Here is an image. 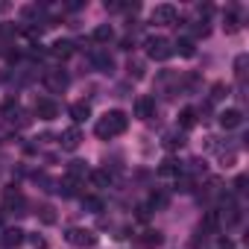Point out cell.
Wrapping results in <instances>:
<instances>
[{
	"label": "cell",
	"instance_id": "31",
	"mask_svg": "<svg viewBox=\"0 0 249 249\" xmlns=\"http://www.w3.org/2000/svg\"><path fill=\"white\" fill-rule=\"evenodd\" d=\"M30 243H33L36 249H47V240H44L41 234H33V237H30Z\"/></svg>",
	"mask_w": 249,
	"mask_h": 249
},
{
	"label": "cell",
	"instance_id": "14",
	"mask_svg": "<svg viewBox=\"0 0 249 249\" xmlns=\"http://www.w3.org/2000/svg\"><path fill=\"white\" fill-rule=\"evenodd\" d=\"M24 243V231L21 229H6L3 231V246L6 249H15V246H21Z\"/></svg>",
	"mask_w": 249,
	"mask_h": 249
},
{
	"label": "cell",
	"instance_id": "28",
	"mask_svg": "<svg viewBox=\"0 0 249 249\" xmlns=\"http://www.w3.org/2000/svg\"><path fill=\"white\" fill-rule=\"evenodd\" d=\"M129 76L141 79V76H144V65H141V62H129Z\"/></svg>",
	"mask_w": 249,
	"mask_h": 249
},
{
	"label": "cell",
	"instance_id": "12",
	"mask_svg": "<svg viewBox=\"0 0 249 249\" xmlns=\"http://www.w3.org/2000/svg\"><path fill=\"white\" fill-rule=\"evenodd\" d=\"M91 62H94V68H97V71H103V73H108V71H111V65H114V62H111V56H108L106 50H94V53H91Z\"/></svg>",
	"mask_w": 249,
	"mask_h": 249
},
{
	"label": "cell",
	"instance_id": "19",
	"mask_svg": "<svg viewBox=\"0 0 249 249\" xmlns=\"http://www.w3.org/2000/svg\"><path fill=\"white\" fill-rule=\"evenodd\" d=\"M71 117H73L76 123H82L85 117H91V106H88V103H73V106H71Z\"/></svg>",
	"mask_w": 249,
	"mask_h": 249
},
{
	"label": "cell",
	"instance_id": "25",
	"mask_svg": "<svg viewBox=\"0 0 249 249\" xmlns=\"http://www.w3.org/2000/svg\"><path fill=\"white\" fill-rule=\"evenodd\" d=\"M226 94H229V88H226V85H223V82H217V85H214V88H211V103H217V100H223V97H226Z\"/></svg>",
	"mask_w": 249,
	"mask_h": 249
},
{
	"label": "cell",
	"instance_id": "3",
	"mask_svg": "<svg viewBox=\"0 0 249 249\" xmlns=\"http://www.w3.org/2000/svg\"><path fill=\"white\" fill-rule=\"evenodd\" d=\"M68 243L71 246H94L97 243V234L91 229H68Z\"/></svg>",
	"mask_w": 249,
	"mask_h": 249
},
{
	"label": "cell",
	"instance_id": "27",
	"mask_svg": "<svg viewBox=\"0 0 249 249\" xmlns=\"http://www.w3.org/2000/svg\"><path fill=\"white\" fill-rule=\"evenodd\" d=\"M223 27H226V33H237V27H240L237 24V15H226V24Z\"/></svg>",
	"mask_w": 249,
	"mask_h": 249
},
{
	"label": "cell",
	"instance_id": "5",
	"mask_svg": "<svg viewBox=\"0 0 249 249\" xmlns=\"http://www.w3.org/2000/svg\"><path fill=\"white\" fill-rule=\"evenodd\" d=\"M220 126L223 129H237L240 123H243V111L240 108H226V111H220Z\"/></svg>",
	"mask_w": 249,
	"mask_h": 249
},
{
	"label": "cell",
	"instance_id": "1",
	"mask_svg": "<svg viewBox=\"0 0 249 249\" xmlns=\"http://www.w3.org/2000/svg\"><path fill=\"white\" fill-rule=\"evenodd\" d=\"M126 126H129V117L123 114L120 108H114V111H106V117L97 120L94 132H97V138L108 141V138H114V135H123V132H126Z\"/></svg>",
	"mask_w": 249,
	"mask_h": 249
},
{
	"label": "cell",
	"instance_id": "23",
	"mask_svg": "<svg viewBox=\"0 0 249 249\" xmlns=\"http://www.w3.org/2000/svg\"><path fill=\"white\" fill-rule=\"evenodd\" d=\"M173 50H179V56H194V53H196V47H194V38H179Z\"/></svg>",
	"mask_w": 249,
	"mask_h": 249
},
{
	"label": "cell",
	"instance_id": "4",
	"mask_svg": "<svg viewBox=\"0 0 249 249\" xmlns=\"http://www.w3.org/2000/svg\"><path fill=\"white\" fill-rule=\"evenodd\" d=\"M44 85H47L53 94H62V91L68 88V73H62V71H47V73H44Z\"/></svg>",
	"mask_w": 249,
	"mask_h": 249
},
{
	"label": "cell",
	"instance_id": "6",
	"mask_svg": "<svg viewBox=\"0 0 249 249\" xmlns=\"http://www.w3.org/2000/svg\"><path fill=\"white\" fill-rule=\"evenodd\" d=\"M176 6H170V3H161V6H156L153 9V24H176Z\"/></svg>",
	"mask_w": 249,
	"mask_h": 249
},
{
	"label": "cell",
	"instance_id": "2",
	"mask_svg": "<svg viewBox=\"0 0 249 249\" xmlns=\"http://www.w3.org/2000/svg\"><path fill=\"white\" fill-rule=\"evenodd\" d=\"M147 56L156 59V62H164V59L173 56V44L161 36H153V38H147Z\"/></svg>",
	"mask_w": 249,
	"mask_h": 249
},
{
	"label": "cell",
	"instance_id": "7",
	"mask_svg": "<svg viewBox=\"0 0 249 249\" xmlns=\"http://www.w3.org/2000/svg\"><path fill=\"white\" fill-rule=\"evenodd\" d=\"M156 114V100L153 97H138L135 100V117L138 120H150Z\"/></svg>",
	"mask_w": 249,
	"mask_h": 249
},
{
	"label": "cell",
	"instance_id": "10",
	"mask_svg": "<svg viewBox=\"0 0 249 249\" xmlns=\"http://www.w3.org/2000/svg\"><path fill=\"white\" fill-rule=\"evenodd\" d=\"M50 53H53L56 59H62V62H65V59H71V56L76 53V47H73V41H68V38H59V41L50 47Z\"/></svg>",
	"mask_w": 249,
	"mask_h": 249
},
{
	"label": "cell",
	"instance_id": "17",
	"mask_svg": "<svg viewBox=\"0 0 249 249\" xmlns=\"http://www.w3.org/2000/svg\"><path fill=\"white\" fill-rule=\"evenodd\" d=\"M88 173H91V170L85 167V161H71V164H68V179H76V182H79V179H85Z\"/></svg>",
	"mask_w": 249,
	"mask_h": 249
},
{
	"label": "cell",
	"instance_id": "18",
	"mask_svg": "<svg viewBox=\"0 0 249 249\" xmlns=\"http://www.w3.org/2000/svg\"><path fill=\"white\" fill-rule=\"evenodd\" d=\"M220 229V211H205L202 217V234L205 231H217Z\"/></svg>",
	"mask_w": 249,
	"mask_h": 249
},
{
	"label": "cell",
	"instance_id": "24",
	"mask_svg": "<svg viewBox=\"0 0 249 249\" xmlns=\"http://www.w3.org/2000/svg\"><path fill=\"white\" fill-rule=\"evenodd\" d=\"M38 220H41L44 226H53V223H56V211H53L50 205H41V208H38Z\"/></svg>",
	"mask_w": 249,
	"mask_h": 249
},
{
	"label": "cell",
	"instance_id": "11",
	"mask_svg": "<svg viewBox=\"0 0 249 249\" xmlns=\"http://www.w3.org/2000/svg\"><path fill=\"white\" fill-rule=\"evenodd\" d=\"M3 208H6V211H21V208H24V194L15 191V188H9V191L3 194Z\"/></svg>",
	"mask_w": 249,
	"mask_h": 249
},
{
	"label": "cell",
	"instance_id": "29",
	"mask_svg": "<svg viewBox=\"0 0 249 249\" xmlns=\"http://www.w3.org/2000/svg\"><path fill=\"white\" fill-rule=\"evenodd\" d=\"M150 205H153V208H164V205H167V196H164V194H153V196H150Z\"/></svg>",
	"mask_w": 249,
	"mask_h": 249
},
{
	"label": "cell",
	"instance_id": "9",
	"mask_svg": "<svg viewBox=\"0 0 249 249\" xmlns=\"http://www.w3.org/2000/svg\"><path fill=\"white\" fill-rule=\"evenodd\" d=\"M59 144H62V150H76L79 144H82V132L76 129V126H71V129H65L62 135H59Z\"/></svg>",
	"mask_w": 249,
	"mask_h": 249
},
{
	"label": "cell",
	"instance_id": "16",
	"mask_svg": "<svg viewBox=\"0 0 249 249\" xmlns=\"http://www.w3.org/2000/svg\"><path fill=\"white\" fill-rule=\"evenodd\" d=\"M114 38V33H111V27L108 24H100L94 33H91V41H97V44H108Z\"/></svg>",
	"mask_w": 249,
	"mask_h": 249
},
{
	"label": "cell",
	"instance_id": "21",
	"mask_svg": "<svg viewBox=\"0 0 249 249\" xmlns=\"http://www.w3.org/2000/svg\"><path fill=\"white\" fill-rule=\"evenodd\" d=\"M88 176H91V182H94L97 188H108V182H111V173H108V170H91Z\"/></svg>",
	"mask_w": 249,
	"mask_h": 249
},
{
	"label": "cell",
	"instance_id": "30",
	"mask_svg": "<svg viewBox=\"0 0 249 249\" xmlns=\"http://www.w3.org/2000/svg\"><path fill=\"white\" fill-rule=\"evenodd\" d=\"M144 243H150V246H159V243H161V234H159V231H147Z\"/></svg>",
	"mask_w": 249,
	"mask_h": 249
},
{
	"label": "cell",
	"instance_id": "20",
	"mask_svg": "<svg viewBox=\"0 0 249 249\" xmlns=\"http://www.w3.org/2000/svg\"><path fill=\"white\" fill-rule=\"evenodd\" d=\"M182 144H185V135L182 132H176V129L173 132H164V147L167 150H179Z\"/></svg>",
	"mask_w": 249,
	"mask_h": 249
},
{
	"label": "cell",
	"instance_id": "8",
	"mask_svg": "<svg viewBox=\"0 0 249 249\" xmlns=\"http://www.w3.org/2000/svg\"><path fill=\"white\" fill-rule=\"evenodd\" d=\"M36 114H38L41 120H56V117H59V106H56L50 97H44V100L36 103Z\"/></svg>",
	"mask_w": 249,
	"mask_h": 249
},
{
	"label": "cell",
	"instance_id": "13",
	"mask_svg": "<svg viewBox=\"0 0 249 249\" xmlns=\"http://www.w3.org/2000/svg\"><path fill=\"white\" fill-rule=\"evenodd\" d=\"M159 173H161V176H176V179H179V176H182V164H179L176 159H164V161L159 164Z\"/></svg>",
	"mask_w": 249,
	"mask_h": 249
},
{
	"label": "cell",
	"instance_id": "15",
	"mask_svg": "<svg viewBox=\"0 0 249 249\" xmlns=\"http://www.w3.org/2000/svg\"><path fill=\"white\" fill-rule=\"evenodd\" d=\"M196 114H199V111H196V108H191V106H188V108H182V111H179V126H182V129L196 126Z\"/></svg>",
	"mask_w": 249,
	"mask_h": 249
},
{
	"label": "cell",
	"instance_id": "26",
	"mask_svg": "<svg viewBox=\"0 0 249 249\" xmlns=\"http://www.w3.org/2000/svg\"><path fill=\"white\" fill-rule=\"evenodd\" d=\"M246 62H249V59H246V53H240V56L234 59V71H237V76H240V79H243V73H246Z\"/></svg>",
	"mask_w": 249,
	"mask_h": 249
},
{
	"label": "cell",
	"instance_id": "33",
	"mask_svg": "<svg viewBox=\"0 0 249 249\" xmlns=\"http://www.w3.org/2000/svg\"><path fill=\"white\" fill-rule=\"evenodd\" d=\"M211 12H214V9H211V6H208V3H205V6H199V15H202V18H208V15H211Z\"/></svg>",
	"mask_w": 249,
	"mask_h": 249
},
{
	"label": "cell",
	"instance_id": "22",
	"mask_svg": "<svg viewBox=\"0 0 249 249\" xmlns=\"http://www.w3.org/2000/svg\"><path fill=\"white\" fill-rule=\"evenodd\" d=\"M82 208H85L88 214H100V211H103V199H100V196H82Z\"/></svg>",
	"mask_w": 249,
	"mask_h": 249
},
{
	"label": "cell",
	"instance_id": "32",
	"mask_svg": "<svg viewBox=\"0 0 249 249\" xmlns=\"http://www.w3.org/2000/svg\"><path fill=\"white\" fill-rule=\"evenodd\" d=\"M234 191L240 194V191H246V176H237V182H234Z\"/></svg>",
	"mask_w": 249,
	"mask_h": 249
}]
</instances>
